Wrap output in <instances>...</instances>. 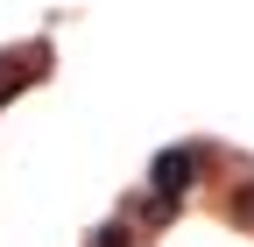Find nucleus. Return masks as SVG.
<instances>
[{"mask_svg": "<svg viewBox=\"0 0 254 247\" xmlns=\"http://www.w3.org/2000/svg\"><path fill=\"white\" fill-rule=\"evenodd\" d=\"M148 184H155V205H177L190 184H198V148H163L155 170H148Z\"/></svg>", "mask_w": 254, "mask_h": 247, "instance_id": "nucleus-1", "label": "nucleus"}, {"mask_svg": "<svg viewBox=\"0 0 254 247\" xmlns=\"http://www.w3.org/2000/svg\"><path fill=\"white\" fill-rule=\"evenodd\" d=\"M233 219L254 226V184H240V191H233Z\"/></svg>", "mask_w": 254, "mask_h": 247, "instance_id": "nucleus-2", "label": "nucleus"}, {"mask_svg": "<svg viewBox=\"0 0 254 247\" xmlns=\"http://www.w3.org/2000/svg\"><path fill=\"white\" fill-rule=\"evenodd\" d=\"M7 92H14V78H0V99H7Z\"/></svg>", "mask_w": 254, "mask_h": 247, "instance_id": "nucleus-3", "label": "nucleus"}]
</instances>
